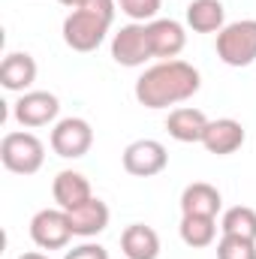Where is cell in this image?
Segmentation results:
<instances>
[{"instance_id":"2","label":"cell","mask_w":256,"mask_h":259,"mask_svg":"<svg viewBox=\"0 0 256 259\" xmlns=\"http://www.w3.org/2000/svg\"><path fill=\"white\" fill-rule=\"evenodd\" d=\"M115 9H118V0H84L64 18V42L81 55L100 49V42L106 39L115 21Z\"/></svg>"},{"instance_id":"9","label":"cell","mask_w":256,"mask_h":259,"mask_svg":"<svg viewBox=\"0 0 256 259\" xmlns=\"http://www.w3.org/2000/svg\"><path fill=\"white\" fill-rule=\"evenodd\" d=\"M58 112H61V103H58V97L49 94V91H27V94H21V97L15 100V106H12V118H15L21 127H30V130L52 124V121L58 118Z\"/></svg>"},{"instance_id":"16","label":"cell","mask_w":256,"mask_h":259,"mask_svg":"<svg viewBox=\"0 0 256 259\" xmlns=\"http://www.w3.org/2000/svg\"><path fill=\"white\" fill-rule=\"evenodd\" d=\"M205 127H208L205 112L190 109V106L175 109V112H169V118H166V130H169V136H172L175 142H184V145H190V142H202Z\"/></svg>"},{"instance_id":"8","label":"cell","mask_w":256,"mask_h":259,"mask_svg":"<svg viewBox=\"0 0 256 259\" xmlns=\"http://www.w3.org/2000/svg\"><path fill=\"white\" fill-rule=\"evenodd\" d=\"M169 166L166 145L157 139H139L124 148V169L136 178H154Z\"/></svg>"},{"instance_id":"24","label":"cell","mask_w":256,"mask_h":259,"mask_svg":"<svg viewBox=\"0 0 256 259\" xmlns=\"http://www.w3.org/2000/svg\"><path fill=\"white\" fill-rule=\"evenodd\" d=\"M18 259H49L46 253H39V250H30V253H21Z\"/></svg>"},{"instance_id":"6","label":"cell","mask_w":256,"mask_h":259,"mask_svg":"<svg viewBox=\"0 0 256 259\" xmlns=\"http://www.w3.org/2000/svg\"><path fill=\"white\" fill-rule=\"evenodd\" d=\"M94 130L84 118H64L52 130V151L64 160H78L91 151Z\"/></svg>"},{"instance_id":"14","label":"cell","mask_w":256,"mask_h":259,"mask_svg":"<svg viewBox=\"0 0 256 259\" xmlns=\"http://www.w3.org/2000/svg\"><path fill=\"white\" fill-rule=\"evenodd\" d=\"M223 208V196L217 187L205 181H193L181 193V214H199V217H217Z\"/></svg>"},{"instance_id":"10","label":"cell","mask_w":256,"mask_h":259,"mask_svg":"<svg viewBox=\"0 0 256 259\" xmlns=\"http://www.w3.org/2000/svg\"><path fill=\"white\" fill-rule=\"evenodd\" d=\"M148 39H151L154 58H163V61H175L184 52V46H187L184 24L175 21V18H154V21H148Z\"/></svg>"},{"instance_id":"3","label":"cell","mask_w":256,"mask_h":259,"mask_svg":"<svg viewBox=\"0 0 256 259\" xmlns=\"http://www.w3.org/2000/svg\"><path fill=\"white\" fill-rule=\"evenodd\" d=\"M217 58L226 66H250L256 61V18H241L217 33Z\"/></svg>"},{"instance_id":"19","label":"cell","mask_w":256,"mask_h":259,"mask_svg":"<svg viewBox=\"0 0 256 259\" xmlns=\"http://www.w3.org/2000/svg\"><path fill=\"white\" fill-rule=\"evenodd\" d=\"M181 241L187 247H211L217 238V217H199V214H181Z\"/></svg>"},{"instance_id":"25","label":"cell","mask_w":256,"mask_h":259,"mask_svg":"<svg viewBox=\"0 0 256 259\" xmlns=\"http://www.w3.org/2000/svg\"><path fill=\"white\" fill-rule=\"evenodd\" d=\"M58 3H64V6H69V9H78L84 0H58Z\"/></svg>"},{"instance_id":"11","label":"cell","mask_w":256,"mask_h":259,"mask_svg":"<svg viewBox=\"0 0 256 259\" xmlns=\"http://www.w3.org/2000/svg\"><path fill=\"white\" fill-rule=\"evenodd\" d=\"M244 139H247V133H244V127L235 118H217V121H208L202 145H205L208 154L226 157V154H235L244 145Z\"/></svg>"},{"instance_id":"23","label":"cell","mask_w":256,"mask_h":259,"mask_svg":"<svg viewBox=\"0 0 256 259\" xmlns=\"http://www.w3.org/2000/svg\"><path fill=\"white\" fill-rule=\"evenodd\" d=\"M64 259H109V250L103 244H94V241H84L72 250H66Z\"/></svg>"},{"instance_id":"21","label":"cell","mask_w":256,"mask_h":259,"mask_svg":"<svg viewBox=\"0 0 256 259\" xmlns=\"http://www.w3.org/2000/svg\"><path fill=\"white\" fill-rule=\"evenodd\" d=\"M217 259H256V241L238 238V235H223L217 241Z\"/></svg>"},{"instance_id":"4","label":"cell","mask_w":256,"mask_h":259,"mask_svg":"<svg viewBox=\"0 0 256 259\" xmlns=\"http://www.w3.org/2000/svg\"><path fill=\"white\" fill-rule=\"evenodd\" d=\"M0 160L15 175H36L46 163V145L33 133H6L0 142Z\"/></svg>"},{"instance_id":"7","label":"cell","mask_w":256,"mask_h":259,"mask_svg":"<svg viewBox=\"0 0 256 259\" xmlns=\"http://www.w3.org/2000/svg\"><path fill=\"white\" fill-rule=\"evenodd\" d=\"M112 58L121 66H142L145 61H151L154 52L148 39V24H139V21L124 24L112 39Z\"/></svg>"},{"instance_id":"1","label":"cell","mask_w":256,"mask_h":259,"mask_svg":"<svg viewBox=\"0 0 256 259\" xmlns=\"http://www.w3.org/2000/svg\"><path fill=\"white\" fill-rule=\"evenodd\" d=\"M199 88H202V75L196 66H190L187 61H163L139 75L136 100L145 109H169L175 103L190 100Z\"/></svg>"},{"instance_id":"13","label":"cell","mask_w":256,"mask_h":259,"mask_svg":"<svg viewBox=\"0 0 256 259\" xmlns=\"http://www.w3.org/2000/svg\"><path fill=\"white\" fill-rule=\"evenodd\" d=\"M36 81V61L27 52H9L0 64V84L15 94H27V88Z\"/></svg>"},{"instance_id":"5","label":"cell","mask_w":256,"mask_h":259,"mask_svg":"<svg viewBox=\"0 0 256 259\" xmlns=\"http://www.w3.org/2000/svg\"><path fill=\"white\" fill-rule=\"evenodd\" d=\"M72 235L75 232H72L69 214H66L64 208H42L30 220V238L42 250H61V247L69 244Z\"/></svg>"},{"instance_id":"22","label":"cell","mask_w":256,"mask_h":259,"mask_svg":"<svg viewBox=\"0 0 256 259\" xmlns=\"http://www.w3.org/2000/svg\"><path fill=\"white\" fill-rule=\"evenodd\" d=\"M118 6H121V12L127 15L130 21L145 24V21H154L157 18L163 0H118Z\"/></svg>"},{"instance_id":"20","label":"cell","mask_w":256,"mask_h":259,"mask_svg":"<svg viewBox=\"0 0 256 259\" xmlns=\"http://www.w3.org/2000/svg\"><path fill=\"white\" fill-rule=\"evenodd\" d=\"M220 229H223V235H238V238L256 241V211L247 208V205L229 208L220 220Z\"/></svg>"},{"instance_id":"18","label":"cell","mask_w":256,"mask_h":259,"mask_svg":"<svg viewBox=\"0 0 256 259\" xmlns=\"http://www.w3.org/2000/svg\"><path fill=\"white\" fill-rule=\"evenodd\" d=\"M187 24L196 33H220L226 27V9L220 0H190L187 6Z\"/></svg>"},{"instance_id":"17","label":"cell","mask_w":256,"mask_h":259,"mask_svg":"<svg viewBox=\"0 0 256 259\" xmlns=\"http://www.w3.org/2000/svg\"><path fill=\"white\" fill-rule=\"evenodd\" d=\"M121 250L127 259H157L160 256V235L145 223H130L121 235Z\"/></svg>"},{"instance_id":"15","label":"cell","mask_w":256,"mask_h":259,"mask_svg":"<svg viewBox=\"0 0 256 259\" xmlns=\"http://www.w3.org/2000/svg\"><path fill=\"white\" fill-rule=\"evenodd\" d=\"M66 214H69L72 232L81 235V238H94V235H100V232L109 226V205H106L103 199H97V196H94L91 202H84V205L66 211Z\"/></svg>"},{"instance_id":"12","label":"cell","mask_w":256,"mask_h":259,"mask_svg":"<svg viewBox=\"0 0 256 259\" xmlns=\"http://www.w3.org/2000/svg\"><path fill=\"white\" fill-rule=\"evenodd\" d=\"M52 196H55L58 208L72 211V208L91 202V199H94V190H91V181H88L81 172L64 169V172H58V178H55V184H52Z\"/></svg>"}]
</instances>
